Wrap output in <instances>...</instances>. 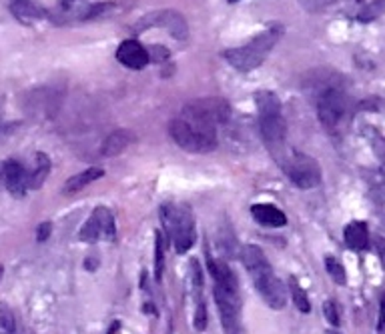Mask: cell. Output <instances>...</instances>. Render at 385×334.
I'll use <instances>...</instances> for the list:
<instances>
[{
	"mask_svg": "<svg viewBox=\"0 0 385 334\" xmlns=\"http://www.w3.org/2000/svg\"><path fill=\"white\" fill-rule=\"evenodd\" d=\"M163 268H165L163 236H161V232H156V241H154V277H156V280H161V277H163Z\"/></svg>",
	"mask_w": 385,
	"mask_h": 334,
	"instance_id": "cell-24",
	"label": "cell"
},
{
	"mask_svg": "<svg viewBox=\"0 0 385 334\" xmlns=\"http://www.w3.org/2000/svg\"><path fill=\"white\" fill-rule=\"evenodd\" d=\"M255 104L259 111L261 138L271 156L275 158V163L281 168H285L291 154L287 150V124L281 112V100L271 91H259L255 93Z\"/></svg>",
	"mask_w": 385,
	"mask_h": 334,
	"instance_id": "cell-1",
	"label": "cell"
},
{
	"mask_svg": "<svg viewBox=\"0 0 385 334\" xmlns=\"http://www.w3.org/2000/svg\"><path fill=\"white\" fill-rule=\"evenodd\" d=\"M251 214L261 226H271V228H281L287 223V216L273 205H255L251 208Z\"/></svg>",
	"mask_w": 385,
	"mask_h": 334,
	"instance_id": "cell-17",
	"label": "cell"
},
{
	"mask_svg": "<svg viewBox=\"0 0 385 334\" xmlns=\"http://www.w3.org/2000/svg\"><path fill=\"white\" fill-rule=\"evenodd\" d=\"M377 331L379 333H385V293L382 297V302H379V320H377Z\"/></svg>",
	"mask_w": 385,
	"mask_h": 334,
	"instance_id": "cell-31",
	"label": "cell"
},
{
	"mask_svg": "<svg viewBox=\"0 0 385 334\" xmlns=\"http://www.w3.org/2000/svg\"><path fill=\"white\" fill-rule=\"evenodd\" d=\"M185 111H189L195 116L211 122V124H223L229 120L231 116V106L227 100L223 98H217V96H211V98H201V100H195V102H189L185 106Z\"/></svg>",
	"mask_w": 385,
	"mask_h": 334,
	"instance_id": "cell-10",
	"label": "cell"
},
{
	"mask_svg": "<svg viewBox=\"0 0 385 334\" xmlns=\"http://www.w3.org/2000/svg\"><path fill=\"white\" fill-rule=\"evenodd\" d=\"M287 172V176L291 178V183L297 188H315L321 183V167L315 158H311L309 154L303 152H293L289 156L287 167L283 168Z\"/></svg>",
	"mask_w": 385,
	"mask_h": 334,
	"instance_id": "cell-7",
	"label": "cell"
},
{
	"mask_svg": "<svg viewBox=\"0 0 385 334\" xmlns=\"http://www.w3.org/2000/svg\"><path fill=\"white\" fill-rule=\"evenodd\" d=\"M191 282L195 293H201V288H203V275H201V268H199V262L197 260L191 262Z\"/></svg>",
	"mask_w": 385,
	"mask_h": 334,
	"instance_id": "cell-27",
	"label": "cell"
},
{
	"mask_svg": "<svg viewBox=\"0 0 385 334\" xmlns=\"http://www.w3.org/2000/svg\"><path fill=\"white\" fill-rule=\"evenodd\" d=\"M291 297H293L295 306H297L301 313H311V304H309L307 295H305L299 286H291Z\"/></svg>",
	"mask_w": 385,
	"mask_h": 334,
	"instance_id": "cell-25",
	"label": "cell"
},
{
	"mask_svg": "<svg viewBox=\"0 0 385 334\" xmlns=\"http://www.w3.org/2000/svg\"><path fill=\"white\" fill-rule=\"evenodd\" d=\"M116 60L127 68L143 71L151 62V56H149V50L138 40H125L116 48Z\"/></svg>",
	"mask_w": 385,
	"mask_h": 334,
	"instance_id": "cell-12",
	"label": "cell"
},
{
	"mask_svg": "<svg viewBox=\"0 0 385 334\" xmlns=\"http://www.w3.org/2000/svg\"><path fill=\"white\" fill-rule=\"evenodd\" d=\"M229 2H239V0H229Z\"/></svg>",
	"mask_w": 385,
	"mask_h": 334,
	"instance_id": "cell-34",
	"label": "cell"
},
{
	"mask_svg": "<svg viewBox=\"0 0 385 334\" xmlns=\"http://www.w3.org/2000/svg\"><path fill=\"white\" fill-rule=\"evenodd\" d=\"M169 132L174 142L187 152H211L217 147V127L185 109L169 124Z\"/></svg>",
	"mask_w": 385,
	"mask_h": 334,
	"instance_id": "cell-3",
	"label": "cell"
},
{
	"mask_svg": "<svg viewBox=\"0 0 385 334\" xmlns=\"http://www.w3.org/2000/svg\"><path fill=\"white\" fill-rule=\"evenodd\" d=\"M343 236H346L347 246L353 248V250H366L367 244H369V230H367V224L359 223V221L347 224Z\"/></svg>",
	"mask_w": 385,
	"mask_h": 334,
	"instance_id": "cell-18",
	"label": "cell"
},
{
	"mask_svg": "<svg viewBox=\"0 0 385 334\" xmlns=\"http://www.w3.org/2000/svg\"><path fill=\"white\" fill-rule=\"evenodd\" d=\"M78 239L84 242H96L100 239L113 241L115 239V219L107 206H98L89 216V221L78 232Z\"/></svg>",
	"mask_w": 385,
	"mask_h": 334,
	"instance_id": "cell-9",
	"label": "cell"
},
{
	"mask_svg": "<svg viewBox=\"0 0 385 334\" xmlns=\"http://www.w3.org/2000/svg\"><path fill=\"white\" fill-rule=\"evenodd\" d=\"M207 266H209V272L215 279V284L229 290V293H235L237 295V279L233 275V270L229 268V264L225 260H217L207 257Z\"/></svg>",
	"mask_w": 385,
	"mask_h": 334,
	"instance_id": "cell-15",
	"label": "cell"
},
{
	"mask_svg": "<svg viewBox=\"0 0 385 334\" xmlns=\"http://www.w3.org/2000/svg\"><path fill=\"white\" fill-rule=\"evenodd\" d=\"M53 232V224L51 223H40V226L37 228V241L44 242Z\"/></svg>",
	"mask_w": 385,
	"mask_h": 334,
	"instance_id": "cell-30",
	"label": "cell"
},
{
	"mask_svg": "<svg viewBox=\"0 0 385 334\" xmlns=\"http://www.w3.org/2000/svg\"><path fill=\"white\" fill-rule=\"evenodd\" d=\"M102 174H105L102 168H89V170H84V172H80V174H75V176H71V178L64 183V192H69V194L78 192V190L87 188L89 185H93L98 178H102Z\"/></svg>",
	"mask_w": 385,
	"mask_h": 334,
	"instance_id": "cell-19",
	"label": "cell"
},
{
	"mask_svg": "<svg viewBox=\"0 0 385 334\" xmlns=\"http://www.w3.org/2000/svg\"><path fill=\"white\" fill-rule=\"evenodd\" d=\"M10 12L22 24H37L40 20L46 19V10L40 4H37L35 0H12L10 2Z\"/></svg>",
	"mask_w": 385,
	"mask_h": 334,
	"instance_id": "cell-14",
	"label": "cell"
},
{
	"mask_svg": "<svg viewBox=\"0 0 385 334\" xmlns=\"http://www.w3.org/2000/svg\"><path fill=\"white\" fill-rule=\"evenodd\" d=\"M323 313H325V318L329 320V324H333V326H339V324H341L339 306H337L335 300H328V302L323 304Z\"/></svg>",
	"mask_w": 385,
	"mask_h": 334,
	"instance_id": "cell-26",
	"label": "cell"
},
{
	"mask_svg": "<svg viewBox=\"0 0 385 334\" xmlns=\"http://www.w3.org/2000/svg\"><path fill=\"white\" fill-rule=\"evenodd\" d=\"M241 259H243V264L249 272L255 288L265 300V304L269 308L281 310L287 304V290H285L283 282L273 275V268H271L267 257L263 254V250L255 244H247L241 250Z\"/></svg>",
	"mask_w": 385,
	"mask_h": 334,
	"instance_id": "cell-2",
	"label": "cell"
},
{
	"mask_svg": "<svg viewBox=\"0 0 385 334\" xmlns=\"http://www.w3.org/2000/svg\"><path fill=\"white\" fill-rule=\"evenodd\" d=\"M371 147H373V150H375V154L382 158V160H385V138L382 136V134H377V132H371Z\"/></svg>",
	"mask_w": 385,
	"mask_h": 334,
	"instance_id": "cell-28",
	"label": "cell"
},
{
	"mask_svg": "<svg viewBox=\"0 0 385 334\" xmlns=\"http://www.w3.org/2000/svg\"><path fill=\"white\" fill-rule=\"evenodd\" d=\"M15 333H17V318L4 302H0V334Z\"/></svg>",
	"mask_w": 385,
	"mask_h": 334,
	"instance_id": "cell-22",
	"label": "cell"
},
{
	"mask_svg": "<svg viewBox=\"0 0 385 334\" xmlns=\"http://www.w3.org/2000/svg\"><path fill=\"white\" fill-rule=\"evenodd\" d=\"M48 172H51V158L44 152H39L35 158V170L30 172V188L39 190L40 186L44 185Z\"/></svg>",
	"mask_w": 385,
	"mask_h": 334,
	"instance_id": "cell-20",
	"label": "cell"
},
{
	"mask_svg": "<svg viewBox=\"0 0 385 334\" xmlns=\"http://www.w3.org/2000/svg\"><path fill=\"white\" fill-rule=\"evenodd\" d=\"M133 138H135V136H133L131 130H125V129L113 130V132L105 138V142H102V147H100V154L107 156V158L118 156L123 150L127 149V147L133 142Z\"/></svg>",
	"mask_w": 385,
	"mask_h": 334,
	"instance_id": "cell-16",
	"label": "cell"
},
{
	"mask_svg": "<svg viewBox=\"0 0 385 334\" xmlns=\"http://www.w3.org/2000/svg\"><path fill=\"white\" fill-rule=\"evenodd\" d=\"M0 279H2V266H0Z\"/></svg>",
	"mask_w": 385,
	"mask_h": 334,
	"instance_id": "cell-33",
	"label": "cell"
},
{
	"mask_svg": "<svg viewBox=\"0 0 385 334\" xmlns=\"http://www.w3.org/2000/svg\"><path fill=\"white\" fill-rule=\"evenodd\" d=\"M64 2H73V0H64Z\"/></svg>",
	"mask_w": 385,
	"mask_h": 334,
	"instance_id": "cell-35",
	"label": "cell"
},
{
	"mask_svg": "<svg viewBox=\"0 0 385 334\" xmlns=\"http://www.w3.org/2000/svg\"><path fill=\"white\" fill-rule=\"evenodd\" d=\"M4 186L12 196L22 198L26 190L30 188V172H26V168L22 167L19 160H6Z\"/></svg>",
	"mask_w": 385,
	"mask_h": 334,
	"instance_id": "cell-13",
	"label": "cell"
},
{
	"mask_svg": "<svg viewBox=\"0 0 385 334\" xmlns=\"http://www.w3.org/2000/svg\"><path fill=\"white\" fill-rule=\"evenodd\" d=\"M325 268H328V275L333 279V282H337V284H341V286L346 284V268H343V264H341L339 260L333 259V257H328V259H325Z\"/></svg>",
	"mask_w": 385,
	"mask_h": 334,
	"instance_id": "cell-23",
	"label": "cell"
},
{
	"mask_svg": "<svg viewBox=\"0 0 385 334\" xmlns=\"http://www.w3.org/2000/svg\"><path fill=\"white\" fill-rule=\"evenodd\" d=\"M141 26H161V28H165L169 35L177 40H185V38L189 37V26H187V22L185 19L179 15V12H174V10H163V12H153V15H149L147 19L141 20Z\"/></svg>",
	"mask_w": 385,
	"mask_h": 334,
	"instance_id": "cell-11",
	"label": "cell"
},
{
	"mask_svg": "<svg viewBox=\"0 0 385 334\" xmlns=\"http://www.w3.org/2000/svg\"><path fill=\"white\" fill-rule=\"evenodd\" d=\"M161 221L173 241L174 250L179 254H185L195 242V221H192L191 210L185 205H163L161 210Z\"/></svg>",
	"mask_w": 385,
	"mask_h": 334,
	"instance_id": "cell-5",
	"label": "cell"
},
{
	"mask_svg": "<svg viewBox=\"0 0 385 334\" xmlns=\"http://www.w3.org/2000/svg\"><path fill=\"white\" fill-rule=\"evenodd\" d=\"M213 297L217 302V308H219V315H221V324L225 328L227 334H243L241 328V302H239V295L229 293L221 286L215 284L213 288Z\"/></svg>",
	"mask_w": 385,
	"mask_h": 334,
	"instance_id": "cell-8",
	"label": "cell"
},
{
	"mask_svg": "<svg viewBox=\"0 0 385 334\" xmlns=\"http://www.w3.org/2000/svg\"><path fill=\"white\" fill-rule=\"evenodd\" d=\"M349 109L347 94L337 84H325L317 91V118L325 129H335Z\"/></svg>",
	"mask_w": 385,
	"mask_h": 334,
	"instance_id": "cell-6",
	"label": "cell"
},
{
	"mask_svg": "<svg viewBox=\"0 0 385 334\" xmlns=\"http://www.w3.org/2000/svg\"><path fill=\"white\" fill-rule=\"evenodd\" d=\"M382 15H385V0H371L367 6H364L357 15L359 22H371V20L379 19Z\"/></svg>",
	"mask_w": 385,
	"mask_h": 334,
	"instance_id": "cell-21",
	"label": "cell"
},
{
	"mask_svg": "<svg viewBox=\"0 0 385 334\" xmlns=\"http://www.w3.org/2000/svg\"><path fill=\"white\" fill-rule=\"evenodd\" d=\"M283 35L281 26H271L267 30H263L257 38H253L245 46L225 50L223 58L231 64L235 71L239 73H249L253 68L261 66L265 62V58L271 55V50L275 48V44L279 42V38Z\"/></svg>",
	"mask_w": 385,
	"mask_h": 334,
	"instance_id": "cell-4",
	"label": "cell"
},
{
	"mask_svg": "<svg viewBox=\"0 0 385 334\" xmlns=\"http://www.w3.org/2000/svg\"><path fill=\"white\" fill-rule=\"evenodd\" d=\"M195 326L197 331H205L207 328V313H205V304L201 302L199 308H197V315H195Z\"/></svg>",
	"mask_w": 385,
	"mask_h": 334,
	"instance_id": "cell-29",
	"label": "cell"
},
{
	"mask_svg": "<svg viewBox=\"0 0 385 334\" xmlns=\"http://www.w3.org/2000/svg\"><path fill=\"white\" fill-rule=\"evenodd\" d=\"M4 172H6V163H0V186H4Z\"/></svg>",
	"mask_w": 385,
	"mask_h": 334,
	"instance_id": "cell-32",
	"label": "cell"
}]
</instances>
